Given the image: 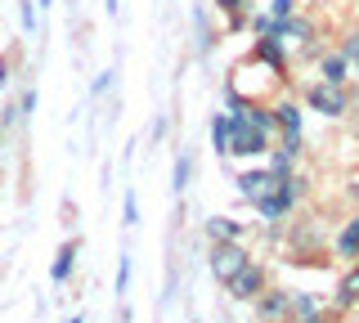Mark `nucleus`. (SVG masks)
<instances>
[{"label":"nucleus","instance_id":"f257e3e1","mask_svg":"<svg viewBox=\"0 0 359 323\" xmlns=\"http://www.w3.org/2000/svg\"><path fill=\"white\" fill-rule=\"evenodd\" d=\"M229 126H233V135H229V153H243V158H252V153H265V130H256L243 113H233V117H229Z\"/></svg>","mask_w":359,"mask_h":323},{"label":"nucleus","instance_id":"f03ea898","mask_svg":"<svg viewBox=\"0 0 359 323\" xmlns=\"http://www.w3.org/2000/svg\"><path fill=\"white\" fill-rule=\"evenodd\" d=\"M243 265H247V252L238 247V242H216V252H211V274H216L220 283H229Z\"/></svg>","mask_w":359,"mask_h":323},{"label":"nucleus","instance_id":"7ed1b4c3","mask_svg":"<svg viewBox=\"0 0 359 323\" xmlns=\"http://www.w3.org/2000/svg\"><path fill=\"white\" fill-rule=\"evenodd\" d=\"M310 108H314V113H323V117H341L346 113V90H341V85H332V81H319L310 90Z\"/></svg>","mask_w":359,"mask_h":323},{"label":"nucleus","instance_id":"20e7f679","mask_svg":"<svg viewBox=\"0 0 359 323\" xmlns=\"http://www.w3.org/2000/svg\"><path fill=\"white\" fill-rule=\"evenodd\" d=\"M278 180H283V175H274V171H247V175H238V188H243V198L261 202V198H269L278 188Z\"/></svg>","mask_w":359,"mask_h":323},{"label":"nucleus","instance_id":"39448f33","mask_svg":"<svg viewBox=\"0 0 359 323\" xmlns=\"http://www.w3.org/2000/svg\"><path fill=\"white\" fill-rule=\"evenodd\" d=\"M229 287H233V296H238V301H252V296H261V287H265V278H261V270H256V265H252V261H247V265H243V270H238V274H233V278H229Z\"/></svg>","mask_w":359,"mask_h":323},{"label":"nucleus","instance_id":"423d86ee","mask_svg":"<svg viewBox=\"0 0 359 323\" xmlns=\"http://www.w3.org/2000/svg\"><path fill=\"white\" fill-rule=\"evenodd\" d=\"M292 198H297V188H292V180H278V188H274L269 198H261L256 207H261V216H269V220H274V216H283V211L292 207Z\"/></svg>","mask_w":359,"mask_h":323},{"label":"nucleus","instance_id":"0eeeda50","mask_svg":"<svg viewBox=\"0 0 359 323\" xmlns=\"http://www.w3.org/2000/svg\"><path fill=\"white\" fill-rule=\"evenodd\" d=\"M229 135H233V126H229V117H216L211 121V144H216V153H229Z\"/></svg>","mask_w":359,"mask_h":323},{"label":"nucleus","instance_id":"6e6552de","mask_svg":"<svg viewBox=\"0 0 359 323\" xmlns=\"http://www.w3.org/2000/svg\"><path fill=\"white\" fill-rule=\"evenodd\" d=\"M207 233H211L216 242H238V225H233V220H224V216H216V220H211V225H207Z\"/></svg>","mask_w":359,"mask_h":323},{"label":"nucleus","instance_id":"1a4fd4ad","mask_svg":"<svg viewBox=\"0 0 359 323\" xmlns=\"http://www.w3.org/2000/svg\"><path fill=\"white\" fill-rule=\"evenodd\" d=\"M261 315H265V319H283V315H287V292H269V296L261 301Z\"/></svg>","mask_w":359,"mask_h":323},{"label":"nucleus","instance_id":"9d476101","mask_svg":"<svg viewBox=\"0 0 359 323\" xmlns=\"http://www.w3.org/2000/svg\"><path fill=\"white\" fill-rule=\"evenodd\" d=\"M323 81H332V85L346 81V59L341 54H328V59H323Z\"/></svg>","mask_w":359,"mask_h":323},{"label":"nucleus","instance_id":"9b49d317","mask_svg":"<svg viewBox=\"0 0 359 323\" xmlns=\"http://www.w3.org/2000/svg\"><path fill=\"white\" fill-rule=\"evenodd\" d=\"M72 256H76V242H67V247L59 252V261H54V283H63L67 270H72Z\"/></svg>","mask_w":359,"mask_h":323},{"label":"nucleus","instance_id":"f8f14e48","mask_svg":"<svg viewBox=\"0 0 359 323\" xmlns=\"http://www.w3.org/2000/svg\"><path fill=\"white\" fill-rule=\"evenodd\" d=\"M355 247H359V220H355V225H351V229H346V233H341V252H346V256H351Z\"/></svg>","mask_w":359,"mask_h":323},{"label":"nucleus","instance_id":"ddd939ff","mask_svg":"<svg viewBox=\"0 0 359 323\" xmlns=\"http://www.w3.org/2000/svg\"><path fill=\"white\" fill-rule=\"evenodd\" d=\"M341 59H346V63H355V68H359V32H355V36H351V41L341 46Z\"/></svg>","mask_w":359,"mask_h":323},{"label":"nucleus","instance_id":"4468645a","mask_svg":"<svg viewBox=\"0 0 359 323\" xmlns=\"http://www.w3.org/2000/svg\"><path fill=\"white\" fill-rule=\"evenodd\" d=\"M243 117L252 121L256 130H265V135H269V113H261V108H252V113H243Z\"/></svg>","mask_w":359,"mask_h":323},{"label":"nucleus","instance_id":"2eb2a0df","mask_svg":"<svg viewBox=\"0 0 359 323\" xmlns=\"http://www.w3.org/2000/svg\"><path fill=\"white\" fill-rule=\"evenodd\" d=\"M18 18H22V27H36V14H32V0H18Z\"/></svg>","mask_w":359,"mask_h":323},{"label":"nucleus","instance_id":"dca6fc26","mask_svg":"<svg viewBox=\"0 0 359 323\" xmlns=\"http://www.w3.org/2000/svg\"><path fill=\"white\" fill-rule=\"evenodd\" d=\"M189 184V158H180L175 162V188H184Z\"/></svg>","mask_w":359,"mask_h":323},{"label":"nucleus","instance_id":"f3484780","mask_svg":"<svg viewBox=\"0 0 359 323\" xmlns=\"http://www.w3.org/2000/svg\"><path fill=\"white\" fill-rule=\"evenodd\" d=\"M297 323H319V310H297Z\"/></svg>","mask_w":359,"mask_h":323},{"label":"nucleus","instance_id":"a211bd4d","mask_svg":"<svg viewBox=\"0 0 359 323\" xmlns=\"http://www.w3.org/2000/svg\"><path fill=\"white\" fill-rule=\"evenodd\" d=\"M135 220H140V211H135V198L126 193V225H135Z\"/></svg>","mask_w":359,"mask_h":323},{"label":"nucleus","instance_id":"6ab92c4d","mask_svg":"<svg viewBox=\"0 0 359 323\" xmlns=\"http://www.w3.org/2000/svg\"><path fill=\"white\" fill-rule=\"evenodd\" d=\"M216 5H224L229 14H238V5H243V0H216Z\"/></svg>","mask_w":359,"mask_h":323},{"label":"nucleus","instance_id":"aec40b11","mask_svg":"<svg viewBox=\"0 0 359 323\" xmlns=\"http://www.w3.org/2000/svg\"><path fill=\"white\" fill-rule=\"evenodd\" d=\"M0 139H5V130H0Z\"/></svg>","mask_w":359,"mask_h":323}]
</instances>
